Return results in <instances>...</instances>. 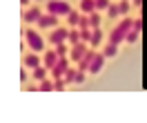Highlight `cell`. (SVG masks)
<instances>
[{"mask_svg": "<svg viewBox=\"0 0 147 123\" xmlns=\"http://www.w3.org/2000/svg\"><path fill=\"white\" fill-rule=\"evenodd\" d=\"M67 43L69 45H76V43H83V36H80V29L71 27L69 29V36H67Z\"/></svg>", "mask_w": 147, "mask_h": 123, "instance_id": "5bb4252c", "label": "cell"}, {"mask_svg": "<svg viewBox=\"0 0 147 123\" xmlns=\"http://www.w3.org/2000/svg\"><path fill=\"white\" fill-rule=\"evenodd\" d=\"M38 90H40V92H51V90H56V81H40V83H38Z\"/></svg>", "mask_w": 147, "mask_h": 123, "instance_id": "ac0fdd59", "label": "cell"}, {"mask_svg": "<svg viewBox=\"0 0 147 123\" xmlns=\"http://www.w3.org/2000/svg\"><path fill=\"white\" fill-rule=\"evenodd\" d=\"M107 16H109V18H116V16H120L118 5H114V2H111V5H109V9H107Z\"/></svg>", "mask_w": 147, "mask_h": 123, "instance_id": "cb8c5ba5", "label": "cell"}, {"mask_svg": "<svg viewBox=\"0 0 147 123\" xmlns=\"http://www.w3.org/2000/svg\"><path fill=\"white\" fill-rule=\"evenodd\" d=\"M80 11H83V14L96 11V0H80Z\"/></svg>", "mask_w": 147, "mask_h": 123, "instance_id": "2e32d148", "label": "cell"}, {"mask_svg": "<svg viewBox=\"0 0 147 123\" xmlns=\"http://www.w3.org/2000/svg\"><path fill=\"white\" fill-rule=\"evenodd\" d=\"M56 52H58V54H60V56H67V54H69V52H71V47H67V45H65V43H60V45H56Z\"/></svg>", "mask_w": 147, "mask_h": 123, "instance_id": "4316f807", "label": "cell"}, {"mask_svg": "<svg viewBox=\"0 0 147 123\" xmlns=\"http://www.w3.org/2000/svg\"><path fill=\"white\" fill-rule=\"evenodd\" d=\"M78 29H80V27H78ZM92 34H94V31L89 27H83V29H80V36H83L85 43H89V40H92Z\"/></svg>", "mask_w": 147, "mask_h": 123, "instance_id": "d4e9b609", "label": "cell"}, {"mask_svg": "<svg viewBox=\"0 0 147 123\" xmlns=\"http://www.w3.org/2000/svg\"><path fill=\"white\" fill-rule=\"evenodd\" d=\"M140 29H143V20H136L134 22V27H131V31L127 34V43H138V36H140Z\"/></svg>", "mask_w": 147, "mask_h": 123, "instance_id": "8fae6325", "label": "cell"}, {"mask_svg": "<svg viewBox=\"0 0 147 123\" xmlns=\"http://www.w3.org/2000/svg\"><path fill=\"white\" fill-rule=\"evenodd\" d=\"M67 22H69L71 27H78V25H80V14H78V11H69V14H67Z\"/></svg>", "mask_w": 147, "mask_h": 123, "instance_id": "d6986e66", "label": "cell"}, {"mask_svg": "<svg viewBox=\"0 0 147 123\" xmlns=\"http://www.w3.org/2000/svg\"><path fill=\"white\" fill-rule=\"evenodd\" d=\"M25 65L31 67V69H34V67H38V65H42V63H40V58H38V52H34V54L25 56Z\"/></svg>", "mask_w": 147, "mask_h": 123, "instance_id": "9a60e30c", "label": "cell"}, {"mask_svg": "<svg viewBox=\"0 0 147 123\" xmlns=\"http://www.w3.org/2000/svg\"><path fill=\"white\" fill-rule=\"evenodd\" d=\"M109 5H111L109 0H96V9H98V11H107V9H109Z\"/></svg>", "mask_w": 147, "mask_h": 123, "instance_id": "484cf974", "label": "cell"}, {"mask_svg": "<svg viewBox=\"0 0 147 123\" xmlns=\"http://www.w3.org/2000/svg\"><path fill=\"white\" fill-rule=\"evenodd\" d=\"M58 58H60V54H58L56 49H51V52H47L45 56H42V65H45V67H49V69H51V67H54L56 63H58Z\"/></svg>", "mask_w": 147, "mask_h": 123, "instance_id": "7c38bea8", "label": "cell"}, {"mask_svg": "<svg viewBox=\"0 0 147 123\" xmlns=\"http://www.w3.org/2000/svg\"><path fill=\"white\" fill-rule=\"evenodd\" d=\"M40 16H42V11H40V7H29L27 11H25V22H38L40 20Z\"/></svg>", "mask_w": 147, "mask_h": 123, "instance_id": "30bf717a", "label": "cell"}, {"mask_svg": "<svg viewBox=\"0 0 147 123\" xmlns=\"http://www.w3.org/2000/svg\"><path fill=\"white\" fill-rule=\"evenodd\" d=\"M74 83H85V72H83V69H78V72H76V78H74Z\"/></svg>", "mask_w": 147, "mask_h": 123, "instance_id": "f1b7e54d", "label": "cell"}, {"mask_svg": "<svg viewBox=\"0 0 147 123\" xmlns=\"http://www.w3.org/2000/svg\"><path fill=\"white\" fill-rule=\"evenodd\" d=\"M87 45H89V43H76V45H71V52H69V58H71L74 63H78V60H80V58L85 56V54H87Z\"/></svg>", "mask_w": 147, "mask_h": 123, "instance_id": "8992f818", "label": "cell"}, {"mask_svg": "<svg viewBox=\"0 0 147 123\" xmlns=\"http://www.w3.org/2000/svg\"><path fill=\"white\" fill-rule=\"evenodd\" d=\"M102 43V31L98 27L94 29V34H92V40H89V45H92V47H96V45H100Z\"/></svg>", "mask_w": 147, "mask_h": 123, "instance_id": "ffe728a7", "label": "cell"}, {"mask_svg": "<svg viewBox=\"0 0 147 123\" xmlns=\"http://www.w3.org/2000/svg\"><path fill=\"white\" fill-rule=\"evenodd\" d=\"M78 27L83 29V27H89L92 29V22H89V14H83V16H80V25H78Z\"/></svg>", "mask_w": 147, "mask_h": 123, "instance_id": "83f0119b", "label": "cell"}, {"mask_svg": "<svg viewBox=\"0 0 147 123\" xmlns=\"http://www.w3.org/2000/svg\"><path fill=\"white\" fill-rule=\"evenodd\" d=\"M102 54H105L107 58H114L116 54H118V45H116V43H107L105 49H102Z\"/></svg>", "mask_w": 147, "mask_h": 123, "instance_id": "e0dca14e", "label": "cell"}, {"mask_svg": "<svg viewBox=\"0 0 147 123\" xmlns=\"http://www.w3.org/2000/svg\"><path fill=\"white\" fill-rule=\"evenodd\" d=\"M76 72H78V69H74L71 65H69V69H67V72H65V81H67V83H74V78H76Z\"/></svg>", "mask_w": 147, "mask_h": 123, "instance_id": "7402d4cb", "label": "cell"}, {"mask_svg": "<svg viewBox=\"0 0 147 123\" xmlns=\"http://www.w3.org/2000/svg\"><path fill=\"white\" fill-rule=\"evenodd\" d=\"M47 72H49V67H45V65H38V67H34L31 76H34V78H36L38 83H40V81H45V78H47Z\"/></svg>", "mask_w": 147, "mask_h": 123, "instance_id": "4fadbf2b", "label": "cell"}, {"mask_svg": "<svg viewBox=\"0 0 147 123\" xmlns=\"http://www.w3.org/2000/svg\"><path fill=\"white\" fill-rule=\"evenodd\" d=\"M94 56H96V52H94V49H87V54H85V56L78 60V69H83V72H89V65H92Z\"/></svg>", "mask_w": 147, "mask_h": 123, "instance_id": "ba28073f", "label": "cell"}, {"mask_svg": "<svg viewBox=\"0 0 147 123\" xmlns=\"http://www.w3.org/2000/svg\"><path fill=\"white\" fill-rule=\"evenodd\" d=\"M89 22H92V29L100 27V14H98V9H96V11H92V14H89Z\"/></svg>", "mask_w": 147, "mask_h": 123, "instance_id": "44dd1931", "label": "cell"}, {"mask_svg": "<svg viewBox=\"0 0 147 123\" xmlns=\"http://www.w3.org/2000/svg\"><path fill=\"white\" fill-rule=\"evenodd\" d=\"M25 38H27L29 47L34 49V52H42V49H45V40L40 38L38 31H34V29H25Z\"/></svg>", "mask_w": 147, "mask_h": 123, "instance_id": "7a4b0ae2", "label": "cell"}, {"mask_svg": "<svg viewBox=\"0 0 147 123\" xmlns=\"http://www.w3.org/2000/svg\"><path fill=\"white\" fill-rule=\"evenodd\" d=\"M129 0H120L118 2V9H120V16H127V11H129Z\"/></svg>", "mask_w": 147, "mask_h": 123, "instance_id": "603a6c76", "label": "cell"}, {"mask_svg": "<svg viewBox=\"0 0 147 123\" xmlns=\"http://www.w3.org/2000/svg\"><path fill=\"white\" fill-rule=\"evenodd\" d=\"M67 69H69V58H67V56H60V58H58V63H56L49 72H51V78H63Z\"/></svg>", "mask_w": 147, "mask_h": 123, "instance_id": "277c9868", "label": "cell"}, {"mask_svg": "<svg viewBox=\"0 0 147 123\" xmlns=\"http://www.w3.org/2000/svg\"><path fill=\"white\" fill-rule=\"evenodd\" d=\"M20 2H22V5H29V2H31V0H20Z\"/></svg>", "mask_w": 147, "mask_h": 123, "instance_id": "4dcf8cb0", "label": "cell"}, {"mask_svg": "<svg viewBox=\"0 0 147 123\" xmlns=\"http://www.w3.org/2000/svg\"><path fill=\"white\" fill-rule=\"evenodd\" d=\"M56 25H58V16L51 14V11L42 14L40 20H38V27H40V29H51V27H56Z\"/></svg>", "mask_w": 147, "mask_h": 123, "instance_id": "52a82bcc", "label": "cell"}, {"mask_svg": "<svg viewBox=\"0 0 147 123\" xmlns=\"http://www.w3.org/2000/svg\"><path fill=\"white\" fill-rule=\"evenodd\" d=\"M47 11H51L56 16H67L71 7H69V2H65V0H51L49 5H47Z\"/></svg>", "mask_w": 147, "mask_h": 123, "instance_id": "3957f363", "label": "cell"}, {"mask_svg": "<svg viewBox=\"0 0 147 123\" xmlns=\"http://www.w3.org/2000/svg\"><path fill=\"white\" fill-rule=\"evenodd\" d=\"M67 36H69V29H65V27H56L54 31H51V34H49V38H47V40H49V43H51V45H60V43H65V40H67Z\"/></svg>", "mask_w": 147, "mask_h": 123, "instance_id": "5b68a950", "label": "cell"}, {"mask_svg": "<svg viewBox=\"0 0 147 123\" xmlns=\"http://www.w3.org/2000/svg\"><path fill=\"white\" fill-rule=\"evenodd\" d=\"M131 5H134V7H140V5H143V0H131Z\"/></svg>", "mask_w": 147, "mask_h": 123, "instance_id": "f546056e", "label": "cell"}, {"mask_svg": "<svg viewBox=\"0 0 147 123\" xmlns=\"http://www.w3.org/2000/svg\"><path fill=\"white\" fill-rule=\"evenodd\" d=\"M134 22H136V20H131V18H127V16H125V18H123V22H120L118 27H116V29L109 34V43H116V45H120V43L127 38V34L131 31Z\"/></svg>", "mask_w": 147, "mask_h": 123, "instance_id": "6da1fadb", "label": "cell"}, {"mask_svg": "<svg viewBox=\"0 0 147 123\" xmlns=\"http://www.w3.org/2000/svg\"><path fill=\"white\" fill-rule=\"evenodd\" d=\"M105 54H96L94 56V60H92V65H89V74H98L102 69V65H105Z\"/></svg>", "mask_w": 147, "mask_h": 123, "instance_id": "9c48e42d", "label": "cell"}]
</instances>
